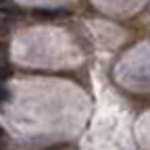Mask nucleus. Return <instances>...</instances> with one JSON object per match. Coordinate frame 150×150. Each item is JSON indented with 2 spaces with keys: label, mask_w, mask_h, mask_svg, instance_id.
Here are the masks:
<instances>
[{
  "label": "nucleus",
  "mask_w": 150,
  "mask_h": 150,
  "mask_svg": "<svg viewBox=\"0 0 150 150\" xmlns=\"http://www.w3.org/2000/svg\"><path fill=\"white\" fill-rule=\"evenodd\" d=\"M67 17H69L67 11H46V8L33 11V19H38V21H56V19H67Z\"/></svg>",
  "instance_id": "1"
},
{
  "label": "nucleus",
  "mask_w": 150,
  "mask_h": 150,
  "mask_svg": "<svg viewBox=\"0 0 150 150\" xmlns=\"http://www.w3.org/2000/svg\"><path fill=\"white\" fill-rule=\"evenodd\" d=\"M4 100H8V90H6L4 81H0V102H4Z\"/></svg>",
  "instance_id": "2"
},
{
  "label": "nucleus",
  "mask_w": 150,
  "mask_h": 150,
  "mask_svg": "<svg viewBox=\"0 0 150 150\" xmlns=\"http://www.w3.org/2000/svg\"><path fill=\"white\" fill-rule=\"evenodd\" d=\"M6 31H8V23H6V21H2V19H0V40H2V38L6 35Z\"/></svg>",
  "instance_id": "3"
},
{
  "label": "nucleus",
  "mask_w": 150,
  "mask_h": 150,
  "mask_svg": "<svg viewBox=\"0 0 150 150\" xmlns=\"http://www.w3.org/2000/svg\"><path fill=\"white\" fill-rule=\"evenodd\" d=\"M4 140H6V134H4V129H2V127H0V144H2Z\"/></svg>",
  "instance_id": "4"
},
{
  "label": "nucleus",
  "mask_w": 150,
  "mask_h": 150,
  "mask_svg": "<svg viewBox=\"0 0 150 150\" xmlns=\"http://www.w3.org/2000/svg\"><path fill=\"white\" fill-rule=\"evenodd\" d=\"M0 150H4V148H2V146H0Z\"/></svg>",
  "instance_id": "5"
}]
</instances>
